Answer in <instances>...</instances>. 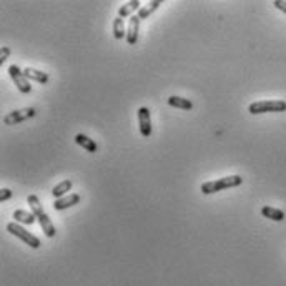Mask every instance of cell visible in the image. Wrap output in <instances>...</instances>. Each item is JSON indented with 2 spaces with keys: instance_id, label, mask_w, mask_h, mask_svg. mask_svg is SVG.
Returning <instances> with one entry per match:
<instances>
[{
  "instance_id": "cell-2",
  "label": "cell",
  "mask_w": 286,
  "mask_h": 286,
  "mask_svg": "<svg viewBox=\"0 0 286 286\" xmlns=\"http://www.w3.org/2000/svg\"><path fill=\"white\" fill-rule=\"evenodd\" d=\"M243 183V178L239 175H231V177H223L218 180H213V182H206L202 185V193L203 195H211V193L223 191L226 188H235Z\"/></svg>"
},
{
  "instance_id": "cell-6",
  "label": "cell",
  "mask_w": 286,
  "mask_h": 286,
  "mask_svg": "<svg viewBox=\"0 0 286 286\" xmlns=\"http://www.w3.org/2000/svg\"><path fill=\"white\" fill-rule=\"evenodd\" d=\"M35 115V108H24V110H15V112H10L9 115L4 117V123L5 125H17V123H22L25 120L32 118Z\"/></svg>"
},
{
  "instance_id": "cell-1",
  "label": "cell",
  "mask_w": 286,
  "mask_h": 286,
  "mask_svg": "<svg viewBox=\"0 0 286 286\" xmlns=\"http://www.w3.org/2000/svg\"><path fill=\"white\" fill-rule=\"evenodd\" d=\"M27 203H29V206H30V211L37 216L40 226H42V231L45 233V236H49V238L55 236L57 235L55 226H53V223H52V219L49 218V215H47V213L43 211L42 203H40L38 196L37 195H29V198H27Z\"/></svg>"
},
{
  "instance_id": "cell-7",
  "label": "cell",
  "mask_w": 286,
  "mask_h": 286,
  "mask_svg": "<svg viewBox=\"0 0 286 286\" xmlns=\"http://www.w3.org/2000/svg\"><path fill=\"white\" fill-rule=\"evenodd\" d=\"M138 126L142 137L148 138L151 135V118H150V110L146 106H140L138 108Z\"/></svg>"
},
{
  "instance_id": "cell-18",
  "label": "cell",
  "mask_w": 286,
  "mask_h": 286,
  "mask_svg": "<svg viewBox=\"0 0 286 286\" xmlns=\"http://www.w3.org/2000/svg\"><path fill=\"white\" fill-rule=\"evenodd\" d=\"M168 105H170V106H175V108H182V110H191V108H193V103L190 102L188 98L175 97V95H171V97L168 98Z\"/></svg>"
},
{
  "instance_id": "cell-20",
  "label": "cell",
  "mask_w": 286,
  "mask_h": 286,
  "mask_svg": "<svg viewBox=\"0 0 286 286\" xmlns=\"http://www.w3.org/2000/svg\"><path fill=\"white\" fill-rule=\"evenodd\" d=\"M9 55H10V49L9 47H2V50H0V65H2L7 58H9Z\"/></svg>"
},
{
  "instance_id": "cell-3",
  "label": "cell",
  "mask_w": 286,
  "mask_h": 286,
  "mask_svg": "<svg viewBox=\"0 0 286 286\" xmlns=\"http://www.w3.org/2000/svg\"><path fill=\"white\" fill-rule=\"evenodd\" d=\"M248 112L251 115L286 112V102L284 100H259V102H255L248 106Z\"/></svg>"
},
{
  "instance_id": "cell-10",
  "label": "cell",
  "mask_w": 286,
  "mask_h": 286,
  "mask_svg": "<svg viewBox=\"0 0 286 286\" xmlns=\"http://www.w3.org/2000/svg\"><path fill=\"white\" fill-rule=\"evenodd\" d=\"M142 9V2L140 0H130L125 5H122L118 9V17L120 18H126V17H133V13L138 12Z\"/></svg>"
},
{
  "instance_id": "cell-11",
  "label": "cell",
  "mask_w": 286,
  "mask_h": 286,
  "mask_svg": "<svg viewBox=\"0 0 286 286\" xmlns=\"http://www.w3.org/2000/svg\"><path fill=\"white\" fill-rule=\"evenodd\" d=\"M72 186H73L72 180H63V182H60L58 185L53 186V190H52L53 198L58 200V198H63V196H67V195H70L69 191L72 190Z\"/></svg>"
},
{
  "instance_id": "cell-8",
  "label": "cell",
  "mask_w": 286,
  "mask_h": 286,
  "mask_svg": "<svg viewBox=\"0 0 286 286\" xmlns=\"http://www.w3.org/2000/svg\"><path fill=\"white\" fill-rule=\"evenodd\" d=\"M80 200H82V196H80L78 193H70V195H67L63 198L55 200V202H53V208H55L57 211H62V210L70 208V206L78 205Z\"/></svg>"
},
{
  "instance_id": "cell-21",
  "label": "cell",
  "mask_w": 286,
  "mask_h": 286,
  "mask_svg": "<svg viewBox=\"0 0 286 286\" xmlns=\"http://www.w3.org/2000/svg\"><path fill=\"white\" fill-rule=\"evenodd\" d=\"M273 5H275L278 10H281L283 13H286V2H284V0H276Z\"/></svg>"
},
{
  "instance_id": "cell-19",
  "label": "cell",
  "mask_w": 286,
  "mask_h": 286,
  "mask_svg": "<svg viewBox=\"0 0 286 286\" xmlns=\"http://www.w3.org/2000/svg\"><path fill=\"white\" fill-rule=\"evenodd\" d=\"M12 195H13V191L12 190H9V188H2L0 190V202H7V200H10L12 198Z\"/></svg>"
},
{
  "instance_id": "cell-14",
  "label": "cell",
  "mask_w": 286,
  "mask_h": 286,
  "mask_svg": "<svg viewBox=\"0 0 286 286\" xmlns=\"http://www.w3.org/2000/svg\"><path fill=\"white\" fill-rule=\"evenodd\" d=\"M261 215L268 219H273V222H283L284 219V211L279 208H273V206H263Z\"/></svg>"
},
{
  "instance_id": "cell-13",
  "label": "cell",
  "mask_w": 286,
  "mask_h": 286,
  "mask_svg": "<svg viewBox=\"0 0 286 286\" xmlns=\"http://www.w3.org/2000/svg\"><path fill=\"white\" fill-rule=\"evenodd\" d=\"M75 142L82 146V148H85L89 153H95V151H98V146H97V143L93 142L92 138H89L86 135H83V133H77V137H75Z\"/></svg>"
},
{
  "instance_id": "cell-16",
  "label": "cell",
  "mask_w": 286,
  "mask_h": 286,
  "mask_svg": "<svg viewBox=\"0 0 286 286\" xmlns=\"http://www.w3.org/2000/svg\"><path fill=\"white\" fill-rule=\"evenodd\" d=\"M162 5V2H160V0H153V2H148L146 5H142V9L138 10V13L137 15L140 17V20H145V18H148L150 15L155 10H158V7Z\"/></svg>"
},
{
  "instance_id": "cell-12",
  "label": "cell",
  "mask_w": 286,
  "mask_h": 286,
  "mask_svg": "<svg viewBox=\"0 0 286 286\" xmlns=\"http://www.w3.org/2000/svg\"><path fill=\"white\" fill-rule=\"evenodd\" d=\"M25 73V77L29 78V80H33V82H37V83H47L50 80V77L47 75L45 72H40V70H35V69H30V67H27V69L24 70Z\"/></svg>"
},
{
  "instance_id": "cell-15",
  "label": "cell",
  "mask_w": 286,
  "mask_h": 286,
  "mask_svg": "<svg viewBox=\"0 0 286 286\" xmlns=\"http://www.w3.org/2000/svg\"><path fill=\"white\" fill-rule=\"evenodd\" d=\"M13 218H15L17 223H22V225H33L37 219V216L32 211H27V210H15Z\"/></svg>"
},
{
  "instance_id": "cell-17",
  "label": "cell",
  "mask_w": 286,
  "mask_h": 286,
  "mask_svg": "<svg viewBox=\"0 0 286 286\" xmlns=\"http://www.w3.org/2000/svg\"><path fill=\"white\" fill-rule=\"evenodd\" d=\"M112 30H113V37L117 40H122L126 38V29H125V22L123 18H113V24H112Z\"/></svg>"
},
{
  "instance_id": "cell-9",
  "label": "cell",
  "mask_w": 286,
  "mask_h": 286,
  "mask_svg": "<svg viewBox=\"0 0 286 286\" xmlns=\"http://www.w3.org/2000/svg\"><path fill=\"white\" fill-rule=\"evenodd\" d=\"M140 17L138 15H133L130 17V22H128V29H126V42L128 45H135L138 42V30H140Z\"/></svg>"
},
{
  "instance_id": "cell-5",
  "label": "cell",
  "mask_w": 286,
  "mask_h": 286,
  "mask_svg": "<svg viewBox=\"0 0 286 286\" xmlns=\"http://www.w3.org/2000/svg\"><path fill=\"white\" fill-rule=\"evenodd\" d=\"M9 75L10 78L15 82L17 89L20 93H24V95H27V93L32 92V85H30V80L25 77L24 70H20L17 65H10L9 67Z\"/></svg>"
},
{
  "instance_id": "cell-4",
  "label": "cell",
  "mask_w": 286,
  "mask_h": 286,
  "mask_svg": "<svg viewBox=\"0 0 286 286\" xmlns=\"http://www.w3.org/2000/svg\"><path fill=\"white\" fill-rule=\"evenodd\" d=\"M7 231L12 233L13 236L20 238L25 245H29L30 248H33V250L40 248V245H42V243H40V239L35 235H32V233H29L25 228H22V226H20L17 222H12V223L7 225Z\"/></svg>"
}]
</instances>
